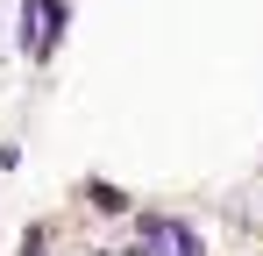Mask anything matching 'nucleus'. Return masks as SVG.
<instances>
[{"instance_id": "1", "label": "nucleus", "mask_w": 263, "mask_h": 256, "mask_svg": "<svg viewBox=\"0 0 263 256\" xmlns=\"http://www.w3.org/2000/svg\"><path fill=\"white\" fill-rule=\"evenodd\" d=\"M157 256H206V242H199L185 221H164V235H157Z\"/></svg>"}, {"instance_id": "2", "label": "nucleus", "mask_w": 263, "mask_h": 256, "mask_svg": "<svg viewBox=\"0 0 263 256\" xmlns=\"http://www.w3.org/2000/svg\"><path fill=\"white\" fill-rule=\"evenodd\" d=\"M86 199H92L100 213H128V192H121V185H100V178L86 185Z\"/></svg>"}]
</instances>
